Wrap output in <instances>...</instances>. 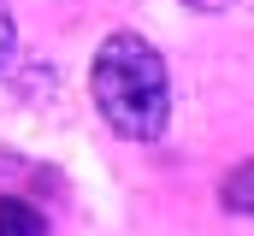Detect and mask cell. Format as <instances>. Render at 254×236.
Segmentation results:
<instances>
[{"label":"cell","mask_w":254,"mask_h":236,"mask_svg":"<svg viewBox=\"0 0 254 236\" xmlns=\"http://www.w3.org/2000/svg\"><path fill=\"white\" fill-rule=\"evenodd\" d=\"M95 107L101 118L125 136V142H154L172 118V83H166V59L154 54V42H142L136 30H119L101 42L95 71H89Z\"/></svg>","instance_id":"6da1fadb"},{"label":"cell","mask_w":254,"mask_h":236,"mask_svg":"<svg viewBox=\"0 0 254 236\" xmlns=\"http://www.w3.org/2000/svg\"><path fill=\"white\" fill-rule=\"evenodd\" d=\"M0 236H48V219L18 201V195H0Z\"/></svg>","instance_id":"7a4b0ae2"},{"label":"cell","mask_w":254,"mask_h":236,"mask_svg":"<svg viewBox=\"0 0 254 236\" xmlns=\"http://www.w3.org/2000/svg\"><path fill=\"white\" fill-rule=\"evenodd\" d=\"M249 177H254L249 160L237 166V177H225V207H231V213H249Z\"/></svg>","instance_id":"3957f363"},{"label":"cell","mask_w":254,"mask_h":236,"mask_svg":"<svg viewBox=\"0 0 254 236\" xmlns=\"http://www.w3.org/2000/svg\"><path fill=\"white\" fill-rule=\"evenodd\" d=\"M12 42H18V30H12V12L0 6V71H6V59H12Z\"/></svg>","instance_id":"277c9868"},{"label":"cell","mask_w":254,"mask_h":236,"mask_svg":"<svg viewBox=\"0 0 254 236\" xmlns=\"http://www.w3.org/2000/svg\"><path fill=\"white\" fill-rule=\"evenodd\" d=\"M184 6H195V12H225L231 0H184Z\"/></svg>","instance_id":"5b68a950"}]
</instances>
